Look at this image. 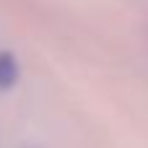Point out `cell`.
I'll return each instance as SVG.
<instances>
[{"label":"cell","mask_w":148,"mask_h":148,"mask_svg":"<svg viewBox=\"0 0 148 148\" xmlns=\"http://www.w3.org/2000/svg\"><path fill=\"white\" fill-rule=\"evenodd\" d=\"M21 78V68L13 52H0V91H10Z\"/></svg>","instance_id":"6da1fadb"}]
</instances>
